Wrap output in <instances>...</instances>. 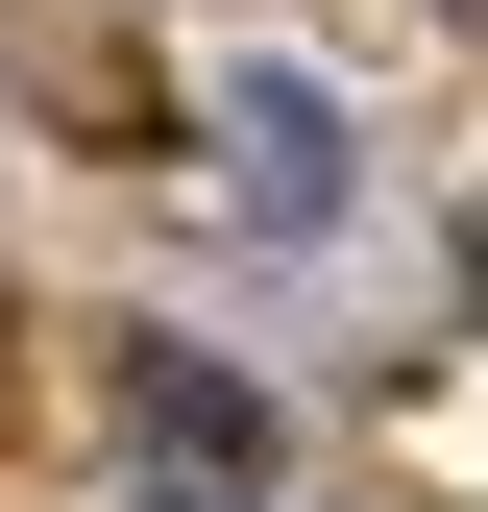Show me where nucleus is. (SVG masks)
I'll return each instance as SVG.
<instances>
[{"mask_svg":"<svg viewBox=\"0 0 488 512\" xmlns=\"http://www.w3.org/2000/svg\"><path fill=\"white\" fill-rule=\"evenodd\" d=\"M220 147H244V220H342V98L318 74H244Z\"/></svg>","mask_w":488,"mask_h":512,"instance_id":"obj_1","label":"nucleus"},{"mask_svg":"<svg viewBox=\"0 0 488 512\" xmlns=\"http://www.w3.org/2000/svg\"><path fill=\"white\" fill-rule=\"evenodd\" d=\"M122 366H147V439H171V464H269V415H244L196 342H122Z\"/></svg>","mask_w":488,"mask_h":512,"instance_id":"obj_2","label":"nucleus"},{"mask_svg":"<svg viewBox=\"0 0 488 512\" xmlns=\"http://www.w3.org/2000/svg\"><path fill=\"white\" fill-rule=\"evenodd\" d=\"M464 269H488V220H464Z\"/></svg>","mask_w":488,"mask_h":512,"instance_id":"obj_3","label":"nucleus"}]
</instances>
